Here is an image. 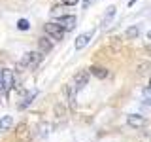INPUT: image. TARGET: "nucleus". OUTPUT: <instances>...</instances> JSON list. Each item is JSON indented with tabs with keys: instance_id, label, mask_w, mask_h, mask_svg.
I'll return each instance as SVG.
<instances>
[{
	"instance_id": "f257e3e1",
	"label": "nucleus",
	"mask_w": 151,
	"mask_h": 142,
	"mask_svg": "<svg viewBox=\"0 0 151 142\" xmlns=\"http://www.w3.org/2000/svg\"><path fill=\"white\" fill-rule=\"evenodd\" d=\"M42 51H27L25 55H23V59L19 61L17 64V70H23V68H36L38 64H40L42 61Z\"/></svg>"
},
{
	"instance_id": "f03ea898",
	"label": "nucleus",
	"mask_w": 151,
	"mask_h": 142,
	"mask_svg": "<svg viewBox=\"0 0 151 142\" xmlns=\"http://www.w3.org/2000/svg\"><path fill=\"white\" fill-rule=\"evenodd\" d=\"M12 87H13V72L8 70V68H4L2 72H0V91L8 93Z\"/></svg>"
},
{
	"instance_id": "7ed1b4c3",
	"label": "nucleus",
	"mask_w": 151,
	"mask_h": 142,
	"mask_svg": "<svg viewBox=\"0 0 151 142\" xmlns=\"http://www.w3.org/2000/svg\"><path fill=\"white\" fill-rule=\"evenodd\" d=\"M45 32L49 34V38H53V40H63L64 38V28L59 25V23H47V25L44 27Z\"/></svg>"
},
{
	"instance_id": "20e7f679",
	"label": "nucleus",
	"mask_w": 151,
	"mask_h": 142,
	"mask_svg": "<svg viewBox=\"0 0 151 142\" xmlns=\"http://www.w3.org/2000/svg\"><path fill=\"white\" fill-rule=\"evenodd\" d=\"M15 136L21 142H28V140H30V136H32V131L28 129L27 123H19V125H17V131H15Z\"/></svg>"
},
{
	"instance_id": "39448f33",
	"label": "nucleus",
	"mask_w": 151,
	"mask_h": 142,
	"mask_svg": "<svg viewBox=\"0 0 151 142\" xmlns=\"http://www.w3.org/2000/svg\"><path fill=\"white\" fill-rule=\"evenodd\" d=\"M76 23H78L76 15H64V17H60V19H59V25L63 27L66 32L74 30V28H76Z\"/></svg>"
},
{
	"instance_id": "423d86ee",
	"label": "nucleus",
	"mask_w": 151,
	"mask_h": 142,
	"mask_svg": "<svg viewBox=\"0 0 151 142\" xmlns=\"http://www.w3.org/2000/svg\"><path fill=\"white\" fill-rule=\"evenodd\" d=\"M94 36V32L93 30H89V32H83V34H79L78 38H76V42H74V46H76V49H83L85 46L91 42V38Z\"/></svg>"
},
{
	"instance_id": "0eeeda50",
	"label": "nucleus",
	"mask_w": 151,
	"mask_h": 142,
	"mask_svg": "<svg viewBox=\"0 0 151 142\" xmlns=\"http://www.w3.org/2000/svg\"><path fill=\"white\" fill-rule=\"evenodd\" d=\"M89 82V72H85V70H79L78 74H74V83H76V87L78 89H81L85 87Z\"/></svg>"
},
{
	"instance_id": "6e6552de",
	"label": "nucleus",
	"mask_w": 151,
	"mask_h": 142,
	"mask_svg": "<svg viewBox=\"0 0 151 142\" xmlns=\"http://www.w3.org/2000/svg\"><path fill=\"white\" fill-rule=\"evenodd\" d=\"M127 123H129L130 127H134V129H140V127L145 125V117L138 116V114H130V116L127 117Z\"/></svg>"
},
{
	"instance_id": "1a4fd4ad",
	"label": "nucleus",
	"mask_w": 151,
	"mask_h": 142,
	"mask_svg": "<svg viewBox=\"0 0 151 142\" xmlns=\"http://www.w3.org/2000/svg\"><path fill=\"white\" fill-rule=\"evenodd\" d=\"M76 91H78L76 83H68V85H66V95H68V102H70L72 108H76Z\"/></svg>"
},
{
	"instance_id": "9d476101",
	"label": "nucleus",
	"mask_w": 151,
	"mask_h": 142,
	"mask_svg": "<svg viewBox=\"0 0 151 142\" xmlns=\"http://www.w3.org/2000/svg\"><path fill=\"white\" fill-rule=\"evenodd\" d=\"M89 70H91V74L94 76V78H98V80H104V78H108V74H110L106 68H104V66H91Z\"/></svg>"
},
{
	"instance_id": "9b49d317",
	"label": "nucleus",
	"mask_w": 151,
	"mask_h": 142,
	"mask_svg": "<svg viewBox=\"0 0 151 142\" xmlns=\"http://www.w3.org/2000/svg\"><path fill=\"white\" fill-rule=\"evenodd\" d=\"M113 17H115V8L111 6V8H108V12L104 13V17H102V23H100V25H102V28H106L108 25H110Z\"/></svg>"
},
{
	"instance_id": "f8f14e48",
	"label": "nucleus",
	"mask_w": 151,
	"mask_h": 142,
	"mask_svg": "<svg viewBox=\"0 0 151 142\" xmlns=\"http://www.w3.org/2000/svg\"><path fill=\"white\" fill-rule=\"evenodd\" d=\"M34 97H36V91H30V93H27L25 97H23V101L17 104V108H19V110H23V108H27L28 104H30L32 101H34Z\"/></svg>"
},
{
	"instance_id": "ddd939ff",
	"label": "nucleus",
	"mask_w": 151,
	"mask_h": 142,
	"mask_svg": "<svg viewBox=\"0 0 151 142\" xmlns=\"http://www.w3.org/2000/svg\"><path fill=\"white\" fill-rule=\"evenodd\" d=\"M38 44H40V51H42V53H49L51 47H53V44H51V42L47 40L45 36H42L40 40H38Z\"/></svg>"
},
{
	"instance_id": "4468645a",
	"label": "nucleus",
	"mask_w": 151,
	"mask_h": 142,
	"mask_svg": "<svg viewBox=\"0 0 151 142\" xmlns=\"http://www.w3.org/2000/svg\"><path fill=\"white\" fill-rule=\"evenodd\" d=\"M138 34H140V27H136V25L125 30V38H127V40H136Z\"/></svg>"
},
{
	"instance_id": "2eb2a0df",
	"label": "nucleus",
	"mask_w": 151,
	"mask_h": 142,
	"mask_svg": "<svg viewBox=\"0 0 151 142\" xmlns=\"http://www.w3.org/2000/svg\"><path fill=\"white\" fill-rule=\"evenodd\" d=\"M12 125H13V120H12V116H4L2 120H0V133L8 131Z\"/></svg>"
},
{
	"instance_id": "dca6fc26",
	"label": "nucleus",
	"mask_w": 151,
	"mask_h": 142,
	"mask_svg": "<svg viewBox=\"0 0 151 142\" xmlns=\"http://www.w3.org/2000/svg\"><path fill=\"white\" fill-rule=\"evenodd\" d=\"M51 15H53V17H64L66 15V13H64V4H63V6H53V8H51Z\"/></svg>"
},
{
	"instance_id": "f3484780",
	"label": "nucleus",
	"mask_w": 151,
	"mask_h": 142,
	"mask_svg": "<svg viewBox=\"0 0 151 142\" xmlns=\"http://www.w3.org/2000/svg\"><path fill=\"white\" fill-rule=\"evenodd\" d=\"M17 28H19V30H28V28H30V23H28L27 19H19V21H17Z\"/></svg>"
},
{
	"instance_id": "a211bd4d",
	"label": "nucleus",
	"mask_w": 151,
	"mask_h": 142,
	"mask_svg": "<svg viewBox=\"0 0 151 142\" xmlns=\"http://www.w3.org/2000/svg\"><path fill=\"white\" fill-rule=\"evenodd\" d=\"M144 97H145V99H147V101L151 102V85H149V87H145V89H144Z\"/></svg>"
},
{
	"instance_id": "6ab92c4d",
	"label": "nucleus",
	"mask_w": 151,
	"mask_h": 142,
	"mask_svg": "<svg viewBox=\"0 0 151 142\" xmlns=\"http://www.w3.org/2000/svg\"><path fill=\"white\" fill-rule=\"evenodd\" d=\"M78 2H79V0H63V4H64V6H76Z\"/></svg>"
},
{
	"instance_id": "aec40b11",
	"label": "nucleus",
	"mask_w": 151,
	"mask_h": 142,
	"mask_svg": "<svg viewBox=\"0 0 151 142\" xmlns=\"http://www.w3.org/2000/svg\"><path fill=\"white\" fill-rule=\"evenodd\" d=\"M91 2H93V0H83V8H89V6H91Z\"/></svg>"
},
{
	"instance_id": "412c9836",
	"label": "nucleus",
	"mask_w": 151,
	"mask_h": 142,
	"mask_svg": "<svg viewBox=\"0 0 151 142\" xmlns=\"http://www.w3.org/2000/svg\"><path fill=\"white\" fill-rule=\"evenodd\" d=\"M134 2L136 0H129V6H134Z\"/></svg>"
},
{
	"instance_id": "4be33fe9",
	"label": "nucleus",
	"mask_w": 151,
	"mask_h": 142,
	"mask_svg": "<svg viewBox=\"0 0 151 142\" xmlns=\"http://www.w3.org/2000/svg\"><path fill=\"white\" fill-rule=\"evenodd\" d=\"M149 85H151V78H149Z\"/></svg>"
}]
</instances>
